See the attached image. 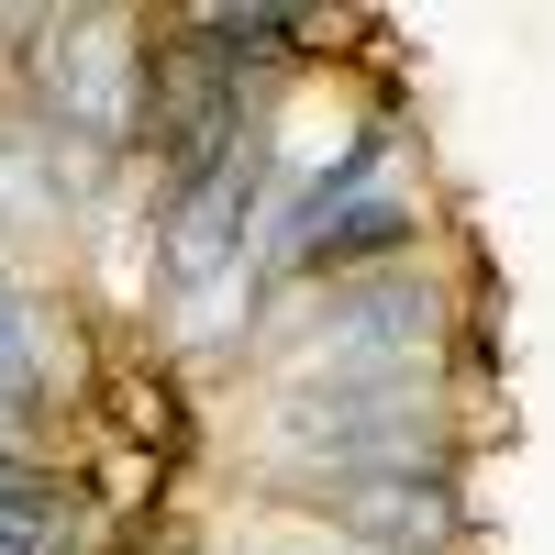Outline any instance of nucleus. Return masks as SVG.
I'll use <instances>...</instances> for the list:
<instances>
[{
  "instance_id": "obj_1",
  "label": "nucleus",
  "mask_w": 555,
  "mask_h": 555,
  "mask_svg": "<svg viewBox=\"0 0 555 555\" xmlns=\"http://www.w3.org/2000/svg\"><path fill=\"white\" fill-rule=\"evenodd\" d=\"M34 366H44V356H34V334H23V311L0 300V389H34Z\"/></svg>"
}]
</instances>
